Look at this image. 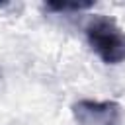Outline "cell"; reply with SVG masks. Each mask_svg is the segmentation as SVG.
<instances>
[{
	"label": "cell",
	"mask_w": 125,
	"mask_h": 125,
	"mask_svg": "<svg viewBox=\"0 0 125 125\" xmlns=\"http://www.w3.org/2000/svg\"><path fill=\"white\" fill-rule=\"evenodd\" d=\"M86 39L90 49L105 64H119L125 61V31L113 18L96 16L86 25Z\"/></svg>",
	"instance_id": "1"
},
{
	"label": "cell",
	"mask_w": 125,
	"mask_h": 125,
	"mask_svg": "<svg viewBox=\"0 0 125 125\" xmlns=\"http://www.w3.org/2000/svg\"><path fill=\"white\" fill-rule=\"evenodd\" d=\"M72 115L78 125H125L121 105L111 100H80L72 105Z\"/></svg>",
	"instance_id": "2"
},
{
	"label": "cell",
	"mask_w": 125,
	"mask_h": 125,
	"mask_svg": "<svg viewBox=\"0 0 125 125\" xmlns=\"http://www.w3.org/2000/svg\"><path fill=\"white\" fill-rule=\"evenodd\" d=\"M92 8V2H47V10L53 12H80V10H88Z\"/></svg>",
	"instance_id": "3"
}]
</instances>
